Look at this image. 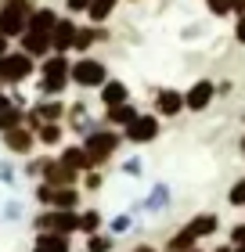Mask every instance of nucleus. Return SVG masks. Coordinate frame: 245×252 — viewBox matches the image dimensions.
Here are the masks:
<instances>
[{
	"label": "nucleus",
	"mask_w": 245,
	"mask_h": 252,
	"mask_svg": "<svg viewBox=\"0 0 245 252\" xmlns=\"http://www.w3.org/2000/svg\"><path fill=\"white\" fill-rule=\"evenodd\" d=\"M26 15H29V0H7L4 11H0V32L4 36H18L22 29H29Z\"/></svg>",
	"instance_id": "f257e3e1"
},
{
	"label": "nucleus",
	"mask_w": 245,
	"mask_h": 252,
	"mask_svg": "<svg viewBox=\"0 0 245 252\" xmlns=\"http://www.w3.org/2000/svg\"><path fill=\"white\" fill-rule=\"evenodd\" d=\"M33 54H4L0 58V79H7V83H18V79H26L29 76V68H33Z\"/></svg>",
	"instance_id": "f03ea898"
},
{
	"label": "nucleus",
	"mask_w": 245,
	"mask_h": 252,
	"mask_svg": "<svg viewBox=\"0 0 245 252\" xmlns=\"http://www.w3.org/2000/svg\"><path fill=\"white\" fill-rule=\"evenodd\" d=\"M36 227H43V231H58V234H69V231H79V216H76L72 209H58V213L40 216Z\"/></svg>",
	"instance_id": "7ed1b4c3"
},
{
	"label": "nucleus",
	"mask_w": 245,
	"mask_h": 252,
	"mask_svg": "<svg viewBox=\"0 0 245 252\" xmlns=\"http://www.w3.org/2000/svg\"><path fill=\"white\" fill-rule=\"evenodd\" d=\"M65 76H69L65 58H51L47 65H43V83H40V90H43V94H58V90H65Z\"/></svg>",
	"instance_id": "20e7f679"
},
{
	"label": "nucleus",
	"mask_w": 245,
	"mask_h": 252,
	"mask_svg": "<svg viewBox=\"0 0 245 252\" xmlns=\"http://www.w3.org/2000/svg\"><path fill=\"white\" fill-rule=\"evenodd\" d=\"M72 79H76L79 87H101L105 83V65L94 62V58H83V62H76Z\"/></svg>",
	"instance_id": "39448f33"
},
{
	"label": "nucleus",
	"mask_w": 245,
	"mask_h": 252,
	"mask_svg": "<svg viewBox=\"0 0 245 252\" xmlns=\"http://www.w3.org/2000/svg\"><path fill=\"white\" fill-rule=\"evenodd\" d=\"M115 144H119V137H115V133H90V141H87L90 162H101V158H108V155L115 152Z\"/></svg>",
	"instance_id": "423d86ee"
},
{
	"label": "nucleus",
	"mask_w": 245,
	"mask_h": 252,
	"mask_svg": "<svg viewBox=\"0 0 245 252\" xmlns=\"http://www.w3.org/2000/svg\"><path fill=\"white\" fill-rule=\"evenodd\" d=\"M213 83H209V79H198V83L188 90V97H184V105H188V108H195V112H202L206 105H209V101H213Z\"/></svg>",
	"instance_id": "0eeeda50"
},
{
	"label": "nucleus",
	"mask_w": 245,
	"mask_h": 252,
	"mask_svg": "<svg viewBox=\"0 0 245 252\" xmlns=\"http://www.w3.org/2000/svg\"><path fill=\"white\" fill-rule=\"evenodd\" d=\"M155 133H159V123L151 119V116H141V119H134L130 126H126V137H130L134 144H141V141H151Z\"/></svg>",
	"instance_id": "6e6552de"
},
{
	"label": "nucleus",
	"mask_w": 245,
	"mask_h": 252,
	"mask_svg": "<svg viewBox=\"0 0 245 252\" xmlns=\"http://www.w3.org/2000/svg\"><path fill=\"white\" fill-rule=\"evenodd\" d=\"M76 26L72 22H58L54 32H51V43H54V51H69V47H76Z\"/></svg>",
	"instance_id": "1a4fd4ad"
},
{
	"label": "nucleus",
	"mask_w": 245,
	"mask_h": 252,
	"mask_svg": "<svg viewBox=\"0 0 245 252\" xmlns=\"http://www.w3.org/2000/svg\"><path fill=\"white\" fill-rule=\"evenodd\" d=\"M54 26H58L54 11H33V15H29V29H26V32H43V36H51Z\"/></svg>",
	"instance_id": "9d476101"
},
{
	"label": "nucleus",
	"mask_w": 245,
	"mask_h": 252,
	"mask_svg": "<svg viewBox=\"0 0 245 252\" xmlns=\"http://www.w3.org/2000/svg\"><path fill=\"white\" fill-rule=\"evenodd\" d=\"M76 180V169H69L65 162H51L47 166V184H54V188H69Z\"/></svg>",
	"instance_id": "9b49d317"
},
{
	"label": "nucleus",
	"mask_w": 245,
	"mask_h": 252,
	"mask_svg": "<svg viewBox=\"0 0 245 252\" xmlns=\"http://www.w3.org/2000/svg\"><path fill=\"white\" fill-rule=\"evenodd\" d=\"M7 148H11V152H18V155H26L33 148V133L29 130H18V126H15V130H7Z\"/></svg>",
	"instance_id": "f8f14e48"
},
{
	"label": "nucleus",
	"mask_w": 245,
	"mask_h": 252,
	"mask_svg": "<svg viewBox=\"0 0 245 252\" xmlns=\"http://www.w3.org/2000/svg\"><path fill=\"white\" fill-rule=\"evenodd\" d=\"M188 231H191L195 238H206V234H213V231H216V216H213V213H202V216H195V220L188 223Z\"/></svg>",
	"instance_id": "ddd939ff"
},
{
	"label": "nucleus",
	"mask_w": 245,
	"mask_h": 252,
	"mask_svg": "<svg viewBox=\"0 0 245 252\" xmlns=\"http://www.w3.org/2000/svg\"><path fill=\"white\" fill-rule=\"evenodd\" d=\"M47 47H51V36H43V32H26V40H22L26 54H43Z\"/></svg>",
	"instance_id": "4468645a"
},
{
	"label": "nucleus",
	"mask_w": 245,
	"mask_h": 252,
	"mask_svg": "<svg viewBox=\"0 0 245 252\" xmlns=\"http://www.w3.org/2000/svg\"><path fill=\"white\" fill-rule=\"evenodd\" d=\"M36 252H69V238L65 234H43L36 242Z\"/></svg>",
	"instance_id": "2eb2a0df"
},
{
	"label": "nucleus",
	"mask_w": 245,
	"mask_h": 252,
	"mask_svg": "<svg viewBox=\"0 0 245 252\" xmlns=\"http://www.w3.org/2000/svg\"><path fill=\"white\" fill-rule=\"evenodd\" d=\"M180 105H184V97L173 94V90H162V94H159V112H162V116H177Z\"/></svg>",
	"instance_id": "dca6fc26"
},
{
	"label": "nucleus",
	"mask_w": 245,
	"mask_h": 252,
	"mask_svg": "<svg viewBox=\"0 0 245 252\" xmlns=\"http://www.w3.org/2000/svg\"><path fill=\"white\" fill-rule=\"evenodd\" d=\"M62 162L69 169H83V166H90V155H87V148H69V152L62 155Z\"/></svg>",
	"instance_id": "f3484780"
},
{
	"label": "nucleus",
	"mask_w": 245,
	"mask_h": 252,
	"mask_svg": "<svg viewBox=\"0 0 245 252\" xmlns=\"http://www.w3.org/2000/svg\"><path fill=\"white\" fill-rule=\"evenodd\" d=\"M101 101H105V105H108V108L123 105V101H126V87H123V83H108V87L101 90Z\"/></svg>",
	"instance_id": "a211bd4d"
},
{
	"label": "nucleus",
	"mask_w": 245,
	"mask_h": 252,
	"mask_svg": "<svg viewBox=\"0 0 245 252\" xmlns=\"http://www.w3.org/2000/svg\"><path fill=\"white\" fill-rule=\"evenodd\" d=\"M137 119V112L130 108V105H115V108H108V123H126L130 126Z\"/></svg>",
	"instance_id": "6ab92c4d"
},
{
	"label": "nucleus",
	"mask_w": 245,
	"mask_h": 252,
	"mask_svg": "<svg viewBox=\"0 0 245 252\" xmlns=\"http://www.w3.org/2000/svg\"><path fill=\"white\" fill-rule=\"evenodd\" d=\"M198 242V238L188 231V227H184V234H177V238H173V242H170V252H191V245Z\"/></svg>",
	"instance_id": "aec40b11"
},
{
	"label": "nucleus",
	"mask_w": 245,
	"mask_h": 252,
	"mask_svg": "<svg viewBox=\"0 0 245 252\" xmlns=\"http://www.w3.org/2000/svg\"><path fill=\"white\" fill-rule=\"evenodd\" d=\"M54 205L58 209H72L76 205V191L72 188H54Z\"/></svg>",
	"instance_id": "412c9836"
},
{
	"label": "nucleus",
	"mask_w": 245,
	"mask_h": 252,
	"mask_svg": "<svg viewBox=\"0 0 245 252\" xmlns=\"http://www.w3.org/2000/svg\"><path fill=\"white\" fill-rule=\"evenodd\" d=\"M112 7H115V0H94L87 11H90V18H94V22H101V18H108Z\"/></svg>",
	"instance_id": "4be33fe9"
},
{
	"label": "nucleus",
	"mask_w": 245,
	"mask_h": 252,
	"mask_svg": "<svg viewBox=\"0 0 245 252\" xmlns=\"http://www.w3.org/2000/svg\"><path fill=\"white\" fill-rule=\"evenodd\" d=\"M15 126H18V108H4V112H0V130H15Z\"/></svg>",
	"instance_id": "5701e85b"
},
{
	"label": "nucleus",
	"mask_w": 245,
	"mask_h": 252,
	"mask_svg": "<svg viewBox=\"0 0 245 252\" xmlns=\"http://www.w3.org/2000/svg\"><path fill=\"white\" fill-rule=\"evenodd\" d=\"M36 116H40V119H47V123H54L58 116H62V105H58V101H54V105H40V108H36Z\"/></svg>",
	"instance_id": "b1692460"
},
{
	"label": "nucleus",
	"mask_w": 245,
	"mask_h": 252,
	"mask_svg": "<svg viewBox=\"0 0 245 252\" xmlns=\"http://www.w3.org/2000/svg\"><path fill=\"white\" fill-rule=\"evenodd\" d=\"M227 198H231V205H245V177L238 180L235 188H231V194H227Z\"/></svg>",
	"instance_id": "393cba45"
},
{
	"label": "nucleus",
	"mask_w": 245,
	"mask_h": 252,
	"mask_svg": "<svg viewBox=\"0 0 245 252\" xmlns=\"http://www.w3.org/2000/svg\"><path fill=\"white\" fill-rule=\"evenodd\" d=\"M209 11L213 15H227V11H235V0H209Z\"/></svg>",
	"instance_id": "a878e982"
},
{
	"label": "nucleus",
	"mask_w": 245,
	"mask_h": 252,
	"mask_svg": "<svg viewBox=\"0 0 245 252\" xmlns=\"http://www.w3.org/2000/svg\"><path fill=\"white\" fill-rule=\"evenodd\" d=\"M90 43H94V32H90V29H79V32H76V51H87Z\"/></svg>",
	"instance_id": "bb28decb"
},
{
	"label": "nucleus",
	"mask_w": 245,
	"mask_h": 252,
	"mask_svg": "<svg viewBox=\"0 0 245 252\" xmlns=\"http://www.w3.org/2000/svg\"><path fill=\"white\" fill-rule=\"evenodd\" d=\"M58 137H62L58 126H43V130H40V141H47V144H58Z\"/></svg>",
	"instance_id": "cd10ccee"
},
{
	"label": "nucleus",
	"mask_w": 245,
	"mask_h": 252,
	"mask_svg": "<svg viewBox=\"0 0 245 252\" xmlns=\"http://www.w3.org/2000/svg\"><path fill=\"white\" fill-rule=\"evenodd\" d=\"M101 220H98V213H87V216H79V231H94Z\"/></svg>",
	"instance_id": "c85d7f7f"
},
{
	"label": "nucleus",
	"mask_w": 245,
	"mask_h": 252,
	"mask_svg": "<svg viewBox=\"0 0 245 252\" xmlns=\"http://www.w3.org/2000/svg\"><path fill=\"white\" fill-rule=\"evenodd\" d=\"M108 249H112L108 238H94V242H90V252H108Z\"/></svg>",
	"instance_id": "c756f323"
},
{
	"label": "nucleus",
	"mask_w": 245,
	"mask_h": 252,
	"mask_svg": "<svg viewBox=\"0 0 245 252\" xmlns=\"http://www.w3.org/2000/svg\"><path fill=\"white\" fill-rule=\"evenodd\" d=\"M231 238H235V245H245V223H238V227H235V234H231Z\"/></svg>",
	"instance_id": "7c9ffc66"
},
{
	"label": "nucleus",
	"mask_w": 245,
	"mask_h": 252,
	"mask_svg": "<svg viewBox=\"0 0 245 252\" xmlns=\"http://www.w3.org/2000/svg\"><path fill=\"white\" fill-rule=\"evenodd\" d=\"M90 4H94V0H69V7H72V11H83V7H90Z\"/></svg>",
	"instance_id": "2f4dec72"
},
{
	"label": "nucleus",
	"mask_w": 245,
	"mask_h": 252,
	"mask_svg": "<svg viewBox=\"0 0 245 252\" xmlns=\"http://www.w3.org/2000/svg\"><path fill=\"white\" fill-rule=\"evenodd\" d=\"M235 36H238V43H245V15L238 18V29H235Z\"/></svg>",
	"instance_id": "473e14b6"
},
{
	"label": "nucleus",
	"mask_w": 245,
	"mask_h": 252,
	"mask_svg": "<svg viewBox=\"0 0 245 252\" xmlns=\"http://www.w3.org/2000/svg\"><path fill=\"white\" fill-rule=\"evenodd\" d=\"M4 54H7V36L0 32V58H4Z\"/></svg>",
	"instance_id": "72a5a7b5"
},
{
	"label": "nucleus",
	"mask_w": 245,
	"mask_h": 252,
	"mask_svg": "<svg viewBox=\"0 0 245 252\" xmlns=\"http://www.w3.org/2000/svg\"><path fill=\"white\" fill-rule=\"evenodd\" d=\"M235 11H238V15H245V0H235Z\"/></svg>",
	"instance_id": "f704fd0d"
},
{
	"label": "nucleus",
	"mask_w": 245,
	"mask_h": 252,
	"mask_svg": "<svg viewBox=\"0 0 245 252\" xmlns=\"http://www.w3.org/2000/svg\"><path fill=\"white\" fill-rule=\"evenodd\" d=\"M134 252H155V249H148V245H141V249H134Z\"/></svg>",
	"instance_id": "c9c22d12"
},
{
	"label": "nucleus",
	"mask_w": 245,
	"mask_h": 252,
	"mask_svg": "<svg viewBox=\"0 0 245 252\" xmlns=\"http://www.w3.org/2000/svg\"><path fill=\"white\" fill-rule=\"evenodd\" d=\"M4 108H7V101H4V94H0V112H4Z\"/></svg>",
	"instance_id": "e433bc0d"
},
{
	"label": "nucleus",
	"mask_w": 245,
	"mask_h": 252,
	"mask_svg": "<svg viewBox=\"0 0 245 252\" xmlns=\"http://www.w3.org/2000/svg\"><path fill=\"white\" fill-rule=\"evenodd\" d=\"M216 252H235V249H227V245H220V249H216Z\"/></svg>",
	"instance_id": "4c0bfd02"
},
{
	"label": "nucleus",
	"mask_w": 245,
	"mask_h": 252,
	"mask_svg": "<svg viewBox=\"0 0 245 252\" xmlns=\"http://www.w3.org/2000/svg\"><path fill=\"white\" fill-rule=\"evenodd\" d=\"M242 155H245V137H242Z\"/></svg>",
	"instance_id": "58836bf2"
},
{
	"label": "nucleus",
	"mask_w": 245,
	"mask_h": 252,
	"mask_svg": "<svg viewBox=\"0 0 245 252\" xmlns=\"http://www.w3.org/2000/svg\"><path fill=\"white\" fill-rule=\"evenodd\" d=\"M235 252H245V245H238V249H235Z\"/></svg>",
	"instance_id": "ea45409f"
}]
</instances>
